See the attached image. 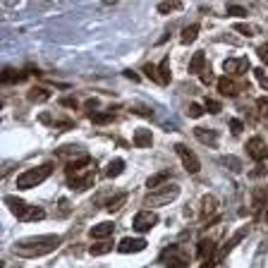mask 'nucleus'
<instances>
[{
  "instance_id": "20",
  "label": "nucleus",
  "mask_w": 268,
  "mask_h": 268,
  "mask_svg": "<svg viewBox=\"0 0 268 268\" xmlns=\"http://www.w3.org/2000/svg\"><path fill=\"white\" fill-rule=\"evenodd\" d=\"M106 178H118V175H122L125 173V161L122 158H115V161H110L106 165Z\"/></svg>"
},
{
  "instance_id": "16",
  "label": "nucleus",
  "mask_w": 268,
  "mask_h": 268,
  "mask_svg": "<svg viewBox=\"0 0 268 268\" xmlns=\"http://www.w3.org/2000/svg\"><path fill=\"white\" fill-rule=\"evenodd\" d=\"M194 137H197L201 144H206V146H215V144H218L215 132L213 129H206V127H194Z\"/></svg>"
},
{
  "instance_id": "33",
  "label": "nucleus",
  "mask_w": 268,
  "mask_h": 268,
  "mask_svg": "<svg viewBox=\"0 0 268 268\" xmlns=\"http://www.w3.org/2000/svg\"><path fill=\"white\" fill-rule=\"evenodd\" d=\"M256 108H259V115L261 118H268V96H261L256 101Z\"/></svg>"
},
{
  "instance_id": "22",
  "label": "nucleus",
  "mask_w": 268,
  "mask_h": 268,
  "mask_svg": "<svg viewBox=\"0 0 268 268\" xmlns=\"http://www.w3.org/2000/svg\"><path fill=\"white\" fill-rule=\"evenodd\" d=\"M158 84L168 87L170 84V58H163L158 65Z\"/></svg>"
},
{
  "instance_id": "10",
  "label": "nucleus",
  "mask_w": 268,
  "mask_h": 268,
  "mask_svg": "<svg viewBox=\"0 0 268 268\" xmlns=\"http://www.w3.org/2000/svg\"><path fill=\"white\" fill-rule=\"evenodd\" d=\"M223 70L228 72V77H230V74L237 77V74L249 70V60H247V58H228V60L223 62Z\"/></svg>"
},
{
  "instance_id": "4",
  "label": "nucleus",
  "mask_w": 268,
  "mask_h": 268,
  "mask_svg": "<svg viewBox=\"0 0 268 268\" xmlns=\"http://www.w3.org/2000/svg\"><path fill=\"white\" fill-rule=\"evenodd\" d=\"M175 151H178L179 161H182V165H184V170L189 173V175H197L199 170H201V163H199V158L184 146V144H175Z\"/></svg>"
},
{
  "instance_id": "12",
  "label": "nucleus",
  "mask_w": 268,
  "mask_h": 268,
  "mask_svg": "<svg viewBox=\"0 0 268 268\" xmlns=\"http://www.w3.org/2000/svg\"><path fill=\"white\" fill-rule=\"evenodd\" d=\"M218 208H220L218 197L206 194V197L201 199V218H211V215H215V213H218Z\"/></svg>"
},
{
  "instance_id": "43",
  "label": "nucleus",
  "mask_w": 268,
  "mask_h": 268,
  "mask_svg": "<svg viewBox=\"0 0 268 268\" xmlns=\"http://www.w3.org/2000/svg\"><path fill=\"white\" fill-rule=\"evenodd\" d=\"M62 106H67V108H77L79 103H77L74 98H62Z\"/></svg>"
},
{
  "instance_id": "45",
  "label": "nucleus",
  "mask_w": 268,
  "mask_h": 268,
  "mask_svg": "<svg viewBox=\"0 0 268 268\" xmlns=\"http://www.w3.org/2000/svg\"><path fill=\"white\" fill-rule=\"evenodd\" d=\"M266 220H268V206H266Z\"/></svg>"
},
{
  "instance_id": "38",
  "label": "nucleus",
  "mask_w": 268,
  "mask_h": 268,
  "mask_svg": "<svg viewBox=\"0 0 268 268\" xmlns=\"http://www.w3.org/2000/svg\"><path fill=\"white\" fill-rule=\"evenodd\" d=\"M199 77H201V82H204V84H211V82H213V70H211V67H206V70L201 72Z\"/></svg>"
},
{
  "instance_id": "27",
  "label": "nucleus",
  "mask_w": 268,
  "mask_h": 268,
  "mask_svg": "<svg viewBox=\"0 0 268 268\" xmlns=\"http://www.w3.org/2000/svg\"><path fill=\"white\" fill-rule=\"evenodd\" d=\"M115 118H118V115H115L113 110H108V113H93V115H91V122H93V125H108V122H113Z\"/></svg>"
},
{
  "instance_id": "46",
  "label": "nucleus",
  "mask_w": 268,
  "mask_h": 268,
  "mask_svg": "<svg viewBox=\"0 0 268 268\" xmlns=\"http://www.w3.org/2000/svg\"><path fill=\"white\" fill-rule=\"evenodd\" d=\"M46 2H55V0H46Z\"/></svg>"
},
{
  "instance_id": "19",
  "label": "nucleus",
  "mask_w": 268,
  "mask_h": 268,
  "mask_svg": "<svg viewBox=\"0 0 268 268\" xmlns=\"http://www.w3.org/2000/svg\"><path fill=\"white\" fill-rule=\"evenodd\" d=\"M5 204H7V208L12 211V215H15V218H19V215L27 211V206H29V204H24V201H22V199H17V197H5Z\"/></svg>"
},
{
  "instance_id": "8",
  "label": "nucleus",
  "mask_w": 268,
  "mask_h": 268,
  "mask_svg": "<svg viewBox=\"0 0 268 268\" xmlns=\"http://www.w3.org/2000/svg\"><path fill=\"white\" fill-rule=\"evenodd\" d=\"M247 153H249L251 161L264 163V161L268 158V146H266V142H264L261 137H251L249 142H247Z\"/></svg>"
},
{
  "instance_id": "24",
  "label": "nucleus",
  "mask_w": 268,
  "mask_h": 268,
  "mask_svg": "<svg viewBox=\"0 0 268 268\" xmlns=\"http://www.w3.org/2000/svg\"><path fill=\"white\" fill-rule=\"evenodd\" d=\"M125 201H127V192L115 194V197L106 204V211H108V213H118V208H122V204H125Z\"/></svg>"
},
{
  "instance_id": "21",
  "label": "nucleus",
  "mask_w": 268,
  "mask_h": 268,
  "mask_svg": "<svg viewBox=\"0 0 268 268\" xmlns=\"http://www.w3.org/2000/svg\"><path fill=\"white\" fill-rule=\"evenodd\" d=\"M199 36V24H189V27H184L182 29V34H179V41L184 43V46H189V43H194Z\"/></svg>"
},
{
  "instance_id": "7",
  "label": "nucleus",
  "mask_w": 268,
  "mask_h": 268,
  "mask_svg": "<svg viewBox=\"0 0 268 268\" xmlns=\"http://www.w3.org/2000/svg\"><path fill=\"white\" fill-rule=\"evenodd\" d=\"M161 259H163V264H165V268H189V259L178 247H170L168 251H163Z\"/></svg>"
},
{
  "instance_id": "41",
  "label": "nucleus",
  "mask_w": 268,
  "mask_h": 268,
  "mask_svg": "<svg viewBox=\"0 0 268 268\" xmlns=\"http://www.w3.org/2000/svg\"><path fill=\"white\" fill-rule=\"evenodd\" d=\"M249 175H251V178H264V175H266V168H264V165H259L254 173H249Z\"/></svg>"
},
{
  "instance_id": "30",
  "label": "nucleus",
  "mask_w": 268,
  "mask_h": 268,
  "mask_svg": "<svg viewBox=\"0 0 268 268\" xmlns=\"http://www.w3.org/2000/svg\"><path fill=\"white\" fill-rule=\"evenodd\" d=\"M228 12H230L233 17H247V15H249V10L242 7V5H228Z\"/></svg>"
},
{
  "instance_id": "34",
  "label": "nucleus",
  "mask_w": 268,
  "mask_h": 268,
  "mask_svg": "<svg viewBox=\"0 0 268 268\" xmlns=\"http://www.w3.org/2000/svg\"><path fill=\"white\" fill-rule=\"evenodd\" d=\"M223 165H228V168L235 170V173H239V170H242V163L237 161V158H230V156H225V158H223Z\"/></svg>"
},
{
  "instance_id": "36",
  "label": "nucleus",
  "mask_w": 268,
  "mask_h": 268,
  "mask_svg": "<svg viewBox=\"0 0 268 268\" xmlns=\"http://www.w3.org/2000/svg\"><path fill=\"white\" fill-rule=\"evenodd\" d=\"M204 108H206L208 113H220V103H218V101H213V98H206Z\"/></svg>"
},
{
  "instance_id": "31",
  "label": "nucleus",
  "mask_w": 268,
  "mask_h": 268,
  "mask_svg": "<svg viewBox=\"0 0 268 268\" xmlns=\"http://www.w3.org/2000/svg\"><path fill=\"white\" fill-rule=\"evenodd\" d=\"M264 201H266V189H256L254 192V208H264Z\"/></svg>"
},
{
  "instance_id": "2",
  "label": "nucleus",
  "mask_w": 268,
  "mask_h": 268,
  "mask_svg": "<svg viewBox=\"0 0 268 268\" xmlns=\"http://www.w3.org/2000/svg\"><path fill=\"white\" fill-rule=\"evenodd\" d=\"M53 170H55L53 163H41V165H36V168H29V170H24V173L17 178V187L19 189L38 187L41 182H46V179L53 175Z\"/></svg>"
},
{
  "instance_id": "32",
  "label": "nucleus",
  "mask_w": 268,
  "mask_h": 268,
  "mask_svg": "<svg viewBox=\"0 0 268 268\" xmlns=\"http://www.w3.org/2000/svg\"><path fill=\"white\" fill-rule=\"evenodd\" d=\"M144 74H146L149 79H153V82H158V67H156V65H151V62H146V65H144Z\"/></svg>"
},
{
  "instance_id": "39",
  "label": "nucleus",
  "mask_w": 268,
  "mask_h": 268,
  "mask_svg": "<svg viewBox=\"0 0 268 268\" xmlns=\"http://www.w3.org/2000/svg\"><path fill=\"white\" fill-rule=\"evenodd\" d=\"M204 115V108L199 106V103H192L189 106V118H201Z\"/></svg>"
},
{
  "instance_id": "26",
  "label": "nucleus",
  "mask_w": 268,
  "mask_h": 268,
  "mask_svg": "<svg viewBox=\"0 0 268 268\" xmlns=\"http://www.w3.org/2000/svg\"><path fill=\"white\" fill-rule=\"evenodd\" d=\"M168 179H170V173H168V170H163V173H158V175H151V178L146 179V187H149V189H158L163 182H168Z\"/></svg>"
},
{
  "instance_id": "18",
  "label": "nucleus",
  "mask_w": 268,
  "mask_h": 268,
  "mask_svg": "<svg viewBox=\"0 0 268 268\" xmlns=\"http://www.w3.org/2000/svg\"><path fill=\"white\" fill-rule=\"evenodd\" d=\"M132 142H134V146H137V149H149V146L153 144V134H151L149 129H137Z\"/></svg>"
},
{
  "instance_id": "17",
  "label": "nucleus",
  "mask_w": 268,
  "mask_h": 268,
  "mask_svg": "<svg viewBox=\"0 0 268 268\" xmlns=\"http://www.w3.org/2000/svg\"><path fill=\"white\" fill-rule=\"evenodd\" d=\"M206 67H208V62H206V53H204V51H197L194 58H192V62H189V72H192V74H201Z\"/></svg>"
},
{
  "instance_id": "15",
  "label": "nucleus",
  "mask_w": 268,
  "mask_h": 268,
  "mask_svg": "<svg viewBox=\"0 0 268 268\" xmlns=\"http://www.w3.org/2000/svg\"><path fill=\"white\" fill-rule=\"evenodd\" d=\"M215 84H218V91H220L223 96H237V91H239V87L235 84L233 77H220Z\"/></svg>"
},
{
  "instance_id": "23",
  "label": "nucleus",
  "mask_w": 268,
  "mask_h": 268,
  "mask_svg": "<svg viewBox=\"0 0 268 268\" xmlns=\"http://www.w3.org/2000/svg\"><path fill=\"white\" fill-rule=\"evenodd\" d=\"M29 101L31 103H43V101H48L51 98V91L48 89H43V87H34V89H29Z\"/></svg>"
},
{
  "instance_id": "42",
  "label": "nucleus",
  "mask_w": 268,
  "mask_h": 268,
  "mask_svg": "<svg viewBox=\"0 0 268 268\" xmlns=\"http://www.w3.org/2000/svg\"><path fill=\"white\" fill-rule=\"evenodd\" d=\"M96 106H98V98H89V101L84 103V108H87L89 113H91V110H93V108H96Z\"/></svg>"
},
{
  "instance_id": "35",
  "label": "nucleus",
  "mask_w": 268,
  "mask_h": 268,
  "mask_svg": "<svg viewBox=\"0 0 268 268\" xmlns=\"http://www.w3.org/2000/svg\"><path fill=\"white\" fill-rule=\"evenodd\" d=\"M58 208H60L62 218H70V215H72V211H70V201H67V199H60V201H58Z\"/></svg>"
},
{
  "instance_id": "37",
  "label": "nucleus",
  "mask_w": 268,
  "mask_h": 268,
  "mask_svg": "<svg viewBox=\"0 0 268 268\" xmlns=\"http://www.w3.org/2000/svg\"><path fill=\"white\" fill-rule=\"evenodd\" d=\"M256 55L261 58V62H264V65H268V43H264V46H259V51H256Z\"/></svg>"
},
{
  "instance_id": "6",
  "label": "nucleus",
  "mask_w": 268,
  "mask_h": 268,
  "mask_svg": "<svg viewBox=\"0 0 268 268\" xmlns=\"http://www.w3.org/2000/svg\"><path fill=\"white\" fill-rule=\"evenodd\" d=\"M93 178H96V175L84 168V170H79V173L67 175V187H70V189H79V192H82V189H89L91 184H93Z\"/></svg>"
},
{
  "instance_id": "44",
  "label": "nucleus",
  "mask_w": 268,
  "mask_h": 268,
  "mask_svg": "<svg viewBox=\"0 0 268 268\" xmlns=\"http://www.w3.org/2000/svg\"><path fill=\"white\" fill-rule=\"evenodd\" d=\"M125 77H127V79H132V82H139V77H137L132 70H125Z\"/></svg>"
},
{
  "instance_id": "11",
  "label": "nucleus",
  "mask_w": 268,
  "mask_h": 268,
  "mask_svg": "<svg viewBox=\"0 0 268 268\" xmlns=\"http://www.w3.org/2000/svg\"><path fill=\"white\" fill-rule=\"evenodd\" d=\"M218 247V242H215L213 237H204V239H199L197 244V259H213V251Z\"/></svg>"
},
{
  "instance_id": "40",
  "label": "nucleus",
  "mask_w": 268,
  "mask_h": 268,
  "mask_svg": "<svg viewBox=\"0 0 268 268\" xmlns=\"http://www.w3.org/2000/svg\"><path fill=\"white\" fill-rule=\"evenodd\" d=\"M242 129H244L242 120H230V132L233 134H242Z\"/></svg>"
},
{
  "instance_id": "13",
  "label": "nucleus",
  "mask_w": 268,
  "mask_h": 268,
  "mask_svg": "<svg viewBox=\"0 0 268 268\" xmlns=\"http://www.w3.org/2000/svg\"><path fill=\"white\" fill-rule=\"evenodd\" d=\"M113 233H115V225H113V223H96L89 230V235L93 239H108Z\"/></svg>"
},
{
  "instance_id": "14",
  "label": "nucleus",
  "mask_w": 268,
  "mask_h": 268,
  "mask_svg": "<svg viewBox=\"0 0 268 268\" xmlns=\"http://www.w3.org/2000/svg\"><path fill=\"white\" fill-rule=\"evenodd\" d=\"M43 218H46V211H43L41 206H27V211L19 215L22 223H38V220H43Z\"/></svg>"
},
{
  "instance_id": "25",
  "label": "nucleus",
  "mask_w": 268,
  "mask_h": 268,
  "mask_svg": "<svg viewBox=\"0 0 268 268\" xmlns=\"http://www.w3.org/2000/svg\"><path fill=\"white\" fill-rule=\"evenodd\" d=\"M108 251H113V244H110L108 239H96V244L89 249V254L91 256H103Z\"/></svg>"
},
{
  "instance_id": "3",
  "label": "nucleus",
  "mask_w": 268,
  "mask_h": 268,
  "mask_svg": "<svg viewBox=\"0 0 268 268\" xmlns=\"http://www.w3.org/2000/svg\"><path fill=\"white\" fill-rule=\"evenodd\" d=\"M178 197H179L178 184H165V187H158L156 192L146 194L144 204H146V208H158V206H168V204H173Z\"/></svg>"
},
{
  "instance_id": "28",
  "label": "nucleus",
  "mask_w": 268,
  "mask_h": 268,
  "mask_svg": "<svg viewBox=\"0 0 268 268\" xmlns=\"http://www.w3.org/2000/svg\"><path fill=\"white\" fill-rule=\"evenodd\" d=\"M182 5H179L178 0H163L161 5H158V12L161 15H168V12H173V10H179Z\"/></svg>"
},
{
  "instance_id": "47",
  "label": "nucleus",
  "mask_w": 268,
  "mask_h": 268,
  "mask_svg": "<svg viewBox=\"0 0 268 268\" xmlns=\"http://www.w3.org/2000/svg\"><path fill=\"white\" fill-rule=\"evenodd\" d=\"M204 268H206V266H204Z\"/></svg>"
},
{
  "instance_id": "5",
  "label": "nucleus",
  "mask_w": 268,
  "mask_h": 268,
  "mask_svg": "<svg viewBox=\"0 0 268 268\" xmlns=\"http://www.w3.org/2000/svg\"><path fill=\"white\" fill-rule=\"evenodd\" d=\"M158 220L161 218H158V213H153V211H139V213L134 215V223L132 225H134L137 233H149L151 228L158 225Z\"/></svg>"
},
{
  "instance_id": "1",
  "label": "nucleus",
  "mask_w": 268,
  "mask_h": 268,
  "mask_svg": "<svg viewBox=\"0 0 268 268\" xmlns=\"http://www.w3.org/2000/svg\"><path fill=\"white\" fill-rule=\"evenodd\" d=\"M60 247V235H43V237H27L22 242L12 244V251L22 259H38L48 256Z\"/></svg>"
},
{
  "instance_id": "9",
  "label": "nucleus",
  "mask_w": 268,
  "mask_h": 268,
  "mask_svg": "<svg viewBox=\"0 0 268 268\" xmlns=\"http://www.w3.org/2000/svg\"><path fill=\"white\" fill-rule=\"evenodd\" d=\"M115 249L120 254H139V251L146 249V239L144 237H122Z\"/></svg>"
},
{
  "instance_id": "29",
  "label": "nucleus",
  "mask_w": 268,
  "mask_h": 268,
  "mask_svg": "<svg viewBox=\"0 0 268 268\" xmlns=\"http://www.w3.org/2000/svg\"><path fill=\"white\" fill-rule=\"evenodd\" d=\"M235 31H239V34H244V36L256 34V29H254L251 24H244V22H237V24H235Z\"/></svg>"
}]
</instances>
